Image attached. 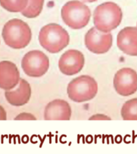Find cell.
<instances>
[{
	"label": "cell",
	"mask_w": 137,
	"mask_h": 154,
	"mask_svg": "<svg viewBox=\"0 0 137 154\" xmlns=\"http://www.w3.org/2000/svg\"><path fill=\"white\" fill-rule=\"evenodd\" d=\"M20 79L19 70L16 64L9 60L0 62V88L5 91L13 89Z\"/></svg>",
	"instance_id": "obj_10"
},
{
	"label": "cell",
	"mask_w": 137,
	"mask_h": 154,
	"mask_svg": "<svg viewBox=\"0 0 137 154\" xmlns=\"http://www.w3.org/2000/svg\"><path fill=\"white\" fill-rule=\"evenodd\" d=\"M117 46L127 55L137 56V27L128 26L118 32Z\"/></svg>",
	"instance_id": "obj_11"
},
{
	"label": "cell",
	"mask_w": 137,
	"mask_h": 154,
	"mask_svg": "<svg viewBox=\"0 0 137 154\" xmlns=\"http://www.w3.org/2000/svg\"><path fill=\"white\" fill-rule=\"evenodd\" d=\"M112 35L110 32H102L95 27L86 32L84 43L89 51L96 54L106 53L112 46Z\"/></svg>",
	"instance_id": "obj_7"
},
{
	"label": "cell",
	"mask_w": 137,
	"mask_h": 154,
	"mask_svg": "<svg viewBox=\"0 0 137 154\" xmlns=\"http://www.w3.org/2000/svg\"><path fill=\"white\" fill-rule=\"evenodd\" d=\"M72 115L69 103L62 99H55L50 101L44 109L45 120H70Z\"/></svg>",
	"instance_id": "obj_12"
},
{
	"label": "cell",
	"mask_w": 137,
	"mask_h": 154,
	"mask_svg": "<svg viewBox=\"0 0 137 154\" xmlns=\"http://www.w3.org/2000/svg\"><path fill=\"white\" fill-rule=\"evenodd\" d=\"M123 20V11L118 5L107 2L98 5L93 14L94 24L98 30L110 32L117 28Z\"/></svg>",
	"instance_id": "obj_3"
},
{
	"label": "cell",
	"mask_w": 137,
	"mask_h": 154,
	"mask_svg": "<svg viewBox=\"0 0 137 154\" xmlns=\"http://www.w3.org/2000/svg\"><path fill=\"white\" fill-rule=\"evenodd\" d=\"M85 58L82 53L77 50H68L59 58L58 67L62 73L67 76L76 75L84 66Z\"/></svg>",
	"instance_id": "obj_9"
},
{
	"label": "cell",
	"mask_w": 137,
	"mask_h": 154,
	"mask_svg": "<svg viewBox=\"0 0 137 154\" xmlns=\"http://www.w3.org/2000/svg\"><path fill=\"white\" fill-rule=\"evenodd\" d=\"M7 119V113L5 109L0 105V121H5Z\"/></svg>",
	"instance_id": "obj_19"
},
{
	"label": "cell",
	"mask_w": 137,
	"mask_h": 154,
	"mask_svg": "<svg viewBox=\"0 0 137 154\" xmlns=\"http://www.w3.org/2000/svg\"><path fill=\"white\" fill-rule=\"evenodd\" d=\"M2 35L5 44L14 49H22L32 40L31 28L23 20L14 18L5 23Z\"/></svg>",
	"instance_id": "obj_1"
},
{
	"label": "cell",
	"mask_w": 137,
	"mask_h": 154,
	"mask_svg": "<svg viewBox=\"0 0 137 154\" xmlns=\"http://www.w3.org/2000/svg\"><path fill=\"white\" fill-rule=\"evenodd\" d=\"M32 89L30 85L25 79H20L18 87L15 91H5V97L11 105L23 106L28 103L31 98Z\"/></svg>",
	"instance_id": "obj_13"
},
{
	"label": "cell",
	"mask_w": 137,
	"mask_h": 154,
	"mask_svg": "<svg viewBox=\"0 0 137 154\" xmlns=\"http://www.w3.org/2000/svg\"><path fill=\"white\" fill-rule=\"evenodd\" d=\"M82 1L84 2H88V3H93V2H96L97 0H82Z\"/></svg>",
	"instance_id": "obj_20"
},
{
	"label": "cell",
	"mask_w": 137,
	"mask_h": 154,
	"mask_svg": "<svg viewBox=\"0 0 137 154\" xmlns=\"http://www.w3.org/2000/svg\"><path fill=\"white\" fill-rule=\"evenodd\" d=\"M28 0H0V5L8 11L22 12L28 5Z\"/></svg>",
	"instance_id": "obj_16"
},
{
	"label": "cell",
	"mask_w": 137,
	"mask_h": 154,
	"mask_svg": "<svg viewBox=\"0 0 137 154\" xmlns=\"http://www.w3.org/2000/svg\"><path fill=\"white\" fill-rule=\"evenodd\" d=\"M14 120H36L34 115L29 112H22V113L19 114L17 116L14 118Z\"/></svg>",
	"instance_id": "obj_17"
},
{
	"label": "cell",
	"mask_w": 137,
	"mask_h": 154,
	"mask_svg": "<svg viewBox=\"0 0 137 154\" xmlns=\"http://www.w3.org/2000/svg\"><path fill=\"white\" fill-rule=\"evenodd\" d=\"M89 120H111V119L106 115L102 114H97L91 117Z\"/></svg>",
	"instance_id": "obj_18"
},
{
	"label": "cell",
	"mask_w": 137,
	"mask_h": 154,
	"mask_svg": "<svg viewBox=\"0 0 137 154\" xmlns=\"http://www.w3.org/2000/svg\"><path fill=\"white\" fill-rule=\"evenodd\" d=\"M113 85L120 95H132L137 91V72L130 68H123L115 74Z\"/></svg>",
	"instance_id": "obj_8"
},
{
	"label": "cell",
	"mask_w": 137,
	"mask_h": 154,
	"mask_svg": "<svg viewBox=\"0 0 137 154\" xmlns=\"http://www.w3.org/2000/svg\"><path fill=\"white\" fill-rule=\"evenodd\" d=\"M38 40L40 45L47 52L56 54L69 44L70 35L62 26L52 23L41 28Z\"/></svg>",
	"instance_id": "obj_2"
},
{
	"label": "cell",
	"mask_w": 137,
	"mask_h": 154,
	"mask_svg": "<svg viewBox=\"0 0 137 154\" xmlns=\"http://www.w3.org/2000/svg\"><path fill=\"white\" fill-rule=\"evenodd\" d=\"M44 0H28V5L22 11L23 16L28 18H35L41 14Z\"/></svg>",
	"instance_id": "obj_15"
},
{
	"label": "cell",
	"mask_w": 137,
	"mask_h": 154,
	"mask_svg": "<svg viewBox=\"0 0 137 154\" xmlns=\"http://www.w3.org/2000/svg\"><path fill=\"white\" fill-rule=\"evenodd\" d=\"M23 72L30 77H41L47 72L49 58L40 50H32L23 56L21 63Z\"/></svg>",
	"instance_id": "obj_6"
},
{
	"label": "cell",
	"mask_w": 137,
	"mask_h": 154,
	"mask_svg": "<svg viewBox=\"0 0 137 154\" xmlns=\"http://www.w3.org/2000/svg\"><path fill=\"white\" fill-rule=\"evenodd\" d=\"M62 20L68 27L79 29L88 25L90 20L91 11L88 5L78 0L69 1L61 10Z\"/></svg>",
	"instance_id": "obj_4"
},
{
	"label": "cell",
	"mask_w": 137,
	"mask_h": 154,
	"mask_svg": "<svg viewBox=\"0 0 137 154\" xmlns=\"http://www.w3.org/2000/svg\"><path fill=\"white\" fill-rule=\"evenodd\" d=\"M98 84L89 75H81L72 80L67 87L69 98L76 103H83L92 100L96 95Z\"/></svg>",
	"instance_id": "obj_5"
},
{
	"label": "cell",
	"mask_w": 137,
	"mask_h": 154,
	"mask_svg": "<svg viewBox=\"0 0 137 154\" xmlns=\"http://www.w3.org/2000/svg\"><path fill=\"white\" fill-rule=\"evenodd\" d=\"M121 116L125 121H137V98L124 103L121 109Z\"/></svg>",
	"instance_id": "obj_14"
},
{
	"label": "cell",
	"mask_w": 137,
	"mask_h": 154,
	"mask_svg": "<svg viewBox=\"0 0 137 154\" xmlns=\"http://www.w3.org/2000/svg\"><path fill=\"white\" fill-rule=\"evenodd\" d=\"M136 26H137V23H136Z\"/></svg>",
	"instance_id": "obj_21"
}]
</instances>
